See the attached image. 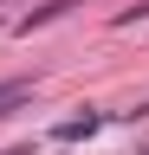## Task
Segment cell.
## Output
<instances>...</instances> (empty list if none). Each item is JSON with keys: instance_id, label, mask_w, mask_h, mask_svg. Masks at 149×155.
<instances>
[{"instance_id": "cell-1", "label": "cell", "mask_w": 149, "mask_h": 155, "mask_svg": "<svg viewBox=\"0 0 149 155\" xmlns=\"http://www.w3.org/2000/svg\"><path fill=\"white\" fill-rule=\"evenodd\" d=\"M71 7H84V0H46V7H32L20 26H26V32H32V26H52V19H59V13H71Z\"/></svg>"}, {"instance_id": "cell-2", "label": "cell", "mask_w": 149, "mask_h": 155, "mask_svg": "<svg viewBox=\"0 0 149 155\" xmlns=\"http://www.w3.org/2000/svg\"><path fill=\"white\" fill-rule=\"evenodd\" d=\"M97 123H104V116H65V123L52 129V136H59V142H78V136H91Z\"/></svg>"}, {"instance_id": "cell-3", "label": "cell", "mask_w": 149, "mask_h": 155, "mask_svg": "<svg viewBox=\"0 0 149 155\" xmlns=\"http://www.w3.org/2000/svg\"><path fill=\"white\" fill-rule=\"evenodd\" d=\"M26 91H32V78H7V84H0V116H7L13 104H26Z\"/></svg>"}, {"instance_id": "cell-4", "label": "cell", "mask_w": 149, "mask_h": 155, "mask_svg": "<svg viewBox=\"0 0 149 155\" xmlns=\"http://www.w3.org/2000/svg\"><path fill=\"white\" fill-rule=\"evenodd\" d=\"M136 19H149V0H136L130 13H117V26H136Z\"/></svg>"}, {"instance_id": "cell-5", "label": "cell", "mask_w": 149, "mask_h": 155, "mask_svg": "<svg viewBox=\"0 0 149 155\" xmlns=\"http://www.w3.org/2000/svg\"><path fill=\"white\" fill-rule=\"evenodd\" d=\"M130 116H136V123H149V97H143V104H136V110H130Z\"/></svg>"}, {"instance_id": "cell-6", "label": "cell", "mask_w": 149, "mask_h": 155, "mask_svg": "<svg viewBox=\"0 0 149 155\" xmlns=\"http://www.w3.org/2000/svg\"><path fill=\"white\" fill-rule=\"evenodd\" d=\"M0 7H7V0H0Z\"/></svg>"}]
</instances>
